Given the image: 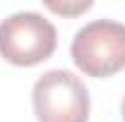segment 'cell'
<instances>
[{
  "instance_id": "1",
  "label": "cell",
  "mask_w": 125,
  "mask_h": 122,
  "mask_svg": "<svg viewBox=\"0 0 125 122\" xmlns=\"http://www.w3.org/2000/svg\"><path fill=\"white\" fill-rule=\"evenodd\" d=\"M72 62L87 77L106 79L125 70V24L94 19L75 34L70 46Z\"/></svg>"
},
{
  "instance_id": "2",
  "label": "cell",
  "mask_w": 125,
  "mask_h": 122,
  "mask_svg": "<svg viewBox=\"0 0 125 122\" xmlns=\"http://www.w3.org/2000/svg\"><path fill=\"white\" fill-rule=\"evenodd\" d=\"M34 115L39 122H87L89 89L70 70H48L31 89Z\"/></svg>"
},
{
  "instance_id": "3",
  "label": "cell",
  "mask_w": 125,
  "mask_h": 122,
  "mask_svg": "<svg viewBox=\"0 0 125 122\" xmlns=\"http://www.w3.org/2000/svg\"><path fill=\"white\" fill-rule=\"evenodd\" d=\"M58 46V31L39 12H15L0 22V55L10 65L34 67Z\"/></svg>"
},
{
  "instance_id": "4",
  "label": "cell",
  "mask_w": 125,
  "mask_h": 122,
  "mask_svg": "<svg viewBox=\"0 0 125 122\" xmlns=\"http://www.w3.org/2000/svg\"><path fill=\"white\" fill-rule=\"evenodd\" d=\"M48 7L55 10V12H62V15H72V12H84V10H89L92 2H82V5H77V7H67V5H55V2H51Z\"/></svg>"
},
{
  "instance_id": "5",
  "label": "cell",
  "mask_w": 125,
  "mask_h": 122,
  "mask_svg": "<svg viewBox=\"0 0 125 122\" xmlns=\"http://www.w3.org/2000/svg\"><path fill=\"white\" fill-rule=\"evenodd\" d=\"M123 120H125V96H123Z\"/></svg>"
}]
</instances>
